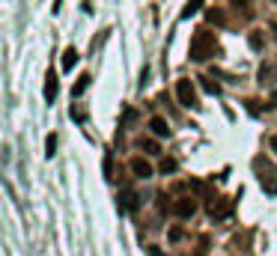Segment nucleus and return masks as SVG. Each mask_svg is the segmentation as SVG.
I'll return each instance as SVG.
<instances>
[{
  "label": "nucleus",
  "instance_id": "obj_18",
  "mask_svg": "<svg viewBox=\"0 0 277 256\" xmlns=\"http://www.w3.org/2000/svg\"><path fill=\"white\" fill-rule=\"evenodd\" d=\"M200 6H203V0H188V3H185V9H182V18H191Z\"/></svg>",
  "mask_w": 277,
  "mask_h": 256
},
{
  "label": "nucleus",
  "instance_id": "obj_27",
  "mask_svg": "<svg viewBox=\"0 0 277 256\" xmlns=\"http://www.w3.org/2000/svg\"><path fill=\"white\" fill-rule=\"evenodd\" d=\"M271 30H274V39H277V21H274V24H271Z\"/></svg>",
  "mask_w": 277,
  "mask_h": 256
},
{
  "label": "nucleus",
  "instance_id": "obj_4",
  "mask_svg": "<svg viewBox=\"0 0 277 256\" xmlns=\"http://www.w3.org/2000/svg\"><path fill=\"white\" fill-rule=\"evenodd\" d=\"M197 212V200L194 197H179V200H173V215H179V218H191Z\"/></svg>",
  "mask_w": 277,
  "mask_h": 256
},
{
  "label": "nucleus",
  "instance_id": "obj_19",
  "mask_svg": "<svg viewBox=\"0 0 277 256\" xmlns=\"http://www.w3.org/2000/svg\"><path fill=\"white\" fill-rule=\"evenodd\" d=\"M176 167H179V164H176V158H164V161H161V167H158V170L164 173V176H170V173H176Z\"/></svg>",
  "mask_w": 277,
  "mask_h": 256
},
{
  "label": "nucleus",
  "instance_id": "obj_12",
  "mask_svg": "<svg viewBox=\"0 0 277 256\" xmlns=\"http://www.w3.org/2000/svg\"><path fill=\"white\" fill-rule=\"evenodd\" d=\"M89 81H93L89 75H81V78H78V84L72 86V96H75V99H78V96H84V92L89 89Z\"/></svg>",
  "mask_w": 277,
  "mask_h": 256
},
{
  "label": "nucleus",
  "instance_id": "obj_14",
  "mask_svg": "<svg viewBox=\"0 0 277 256\" xmlns=\"http://www.w3.org/2000/svg\"><path fill=\"white\" fill-rule=\"evenodd\" d=\"M262 182V191L268 194V197H277V176H268V179H260Z\"/></svg>",
  "mask_w": 277,
  "mask_h": 256
},
{
  "label": "nucleus",
  "instance_id": "obj_2",
  "mask_svg": "<svg viewBox=\"0 0 277 256\" xmlns=\"http://www.w3.org/2000/svg\"><path fill=\"white\" fill-rule=\"evenodd\" d=\"M233 200H229V197H209V215H212V218H215V221H226V218H229V215H233Z\"/></svg>",
  "mask_w": 277,
  "mask_h": 256
},
{
  "label": "nucleus",
  "instance_id": "obj_21",
  "mask_svg": "<svg viewBox=\"0 0 277 256\" xmlns=\"http://www.w3.org/2000/svg\"><path fill=\"white\" fill-rule=\"evenodd\" d=\"M140 146H143V149H146L149 155H158V152H161V149H158V143H155V140H140Z\"/></svg>",
  "mask_w": 277,
  "mask_h": 256
},
{
  "label": "nucleus",
  "instance_id": "obj_26",
  "mask_svg": "<svg viewBox=\"0 0 277 256\" xmlns=\"http://www.w3.org/2000/svg\"><path fill=\"white\" fill-rule=\"evenodd\" d=\"M271 149H274V152H277V134L271 137Z\"/></svg>",
  "mask_w": 277,
  "mask_h": 256
},
{
  "label": "nucleus",
  "instance_id": "obj_16",
  "mask_svg": "<svg viewBox=\"0 0 277 256\" xmlns=\"http://www.w3.org/2000/svg\"><path fill=\"white\" fill-rule=\"evenodd\" d=\"M137 122V110L134 107H125V113H122V128H131Z\"/></svg>",
  "mask_w": 277,
  "mask_h": 256
},
{
  "label": "nucleus",
  "instance_id": "obj_10",
  "mask_svg": "<svg viewBox=\"0 0 277 256\" xmlns=\"http://www.w3.org/2000/svg\"><path fill=\"white\" fill-rule=\"evenodd\" d=\"M253 170L260 173V179H268V176H277L274 167H271V161L268 158H253Z\"/></svg>",
  "mask_w": 277,
  "mask_h": 256
},
{
  "label": "nucleus",
  "instance_id": "obj_5",
  "mask_svg": "<svg viewBox=\"0 0 277 256\" xmlns=\"http://www.w3.org/2000/svg\"><path fill=\"white\" fill-rule=\"evenodd\" d=\"M120 212H137L140 208V197H137V191H131V188H125L120 194Z\"/></svg>",
  "mask_w": 277,
  "mask_h": 256
},
{
  "label": "nucleus",
  "instance_id": "obj_15",
  "mask_svg": "<svg viewBox=\"0 0 277 256\" xmlns=\"http://www.w3.org/2000/svg\"><path fill=\"white\" fill-rule=\"evenodd\" d=\"M247 42H250V48H253V51H262V48H265V39H262L260 30H253V33L247 36Z\"/></svg>",
  "mask_w": 277,
  "mask_h": 256
},
{
  "label": "nucleus",
  "instance_id": "obj_7",
  "mask_svg": "<svg viewBox=\"0 0 277 256\" xmlns=\"http://www.w3.org/2000/svg\"><path fill=\"white\" fill-rule=\"evenodd\" d=\"M260 84H277V63H262L260 66Z\"/></svg>",
  "mask_w": 277,
  "mask_h": 256
},
{
  "label": "nucleus",
  "instance_id": "obj_24",
  "mask_svg": "<svg viewBox=\"0 0 277 256\" xmlns=\"http://www.w3.org/2000/svg\"><path fill=\"white\" fill-rule=\"evenodd\" d=\"M233 6H239V9H244V12H250V0H229Z\"/></svg>",
  "mask_w": 277,
  "mask_h": 256
},
{
  "label": "nucleus",
  "instance_id": "obj_28",
  "mask_svg": "<svg viewBox=\"0 0 277 256\" xmlns=\"http://www.w3.org/2000/svg\"><path fill=\"white\" fill-rule=\"evenodd\" d=\"M274 3H277V0H274Z\"/></svg>",
  "mask_w": 277,
  "mask_h": 256
},
{
  "label": "nucleus",
  "instance_id": "obj_25",
  "mask_svg": "<svg viewBox=\"0 0 277 256\" xmlns=\"http://www.w3.org/2000/svg\"><path fill=\"white\" fill-rule=\"evenodd\" d=\"M146 253H149V256H164L161 250H158V247H146Z\"/></svg>",
  "mask_w": 277,
  "mask_h": 256
},
{
  "label": "nucleus",
  "instance_id": "obj_9",
  "mask_svg": "<svg viewBox=\"0 0 277 256\" xmlns=\"http://www.w3.org/2000/svg\"><path fill=\"white\" fill-rule=\"evenodd\" d=\"M57 89H60V84H57V72H48V75H45V99H48V104L57 99Z\"/></svg>",
  "mask_w": 277,
  "mask_h": 256
},
{
  "label": "nucleus",
  "instance_id": "obj_6",
  "mask_svg": "<svg viewBox=\"0 0 277 256\" xmlns=\"http://www.w3.org/2000/svg\"><path fill=\"white\" fill-rule=\"evenodd\" d=\"M128 167H131V173H134L137 179H152V173H155V170H152V164H149L146 158H131Z\"/></svg>",
  "mask_w": 277,
  "mask_h": 256
},
{
  "label": "nucleus",
  "instance_id": "obj_20",
  "mask_svg": "<svg viewBox=\"0 0 277 256\" xmlns=\"http://www.w3.org/2000/svg\"><path fill=\"white\" fill-rule=\"evenodd\" d=\"M45 155H48V158L57 155V134H48V140H45Z\"/></svg>",
  "mask_w": 277,
  "mask_h": 256
},
{
  "label": "nucleus",
  "instance_id": "obj_13",
  "mask_svg": "<svg viewBox=\"0 0 277 256\" xmlns=\"http://www.w3.org/2000/svg\"><path fill=\"white\" fill-rule=\"evenodd\" d=\"M197 81H200V86L206 89L209 96H221V84L218 81H212V78H197Z\"/></svg>",
  "mask_w": 277,
  "mask_h": 256
},
{
  "label": "nucleus",
  "instance_id": "obj_3",
  "mask_svg": "<svg viewBox=\"0 0 277 256\" xmlns=\"http://www.w3.org/2000/svg\"><path fill=\"white\" fill-rule=\"evenodd\" d=\"M176 96H179V102L185 104V107H200V102H197V86H194L191 78L176 81Z\"/></svg>",
  "mask_w": 277,
  "mask_h": 256
},
{
  "label": "nucleus",
  "instance_id": "obj_1",
  "mask_svg": "<svg viewBox=\"0 0 277 256\" xmlns=\"http://www.w3.org/2000/svg\"><path fill=\"white\" fill-rule=\"evenodd\" d=\"M218 54V42H215V33L209 30H197L194 39H191V48H188V57L194 63H206Z\"/></svg>",
  "mask_w": 277,
  "mask_h": 256
},
{
  "label": "nucleus",
  "instance_id": "obj_8",
  "mask_svg": "<svg viewBox=\"0 0 277 256\" xmlns=\"http://www.w3.org/2000/svg\"><path fill=\"white\" fill-rule=\"evenodd\" d=\"M149 128H152L155 137H170V122L164 120V117H152V120H149Z\"/></svg>",
  "mask_w": 277,
  "mask_h": 256
},
{
  "label": "nucleus",
  "instance_id": "obj_23",
  "mask_svg": "<svg viewBox=\"0 0 277 256\" xmlns=\"http://www.w3.org/2000/svg\"><path fill=\"white\" fill-rule=\"evenodd\" d=\"M182 236H185L182 226H173V229H170V241H182Z\"/></svg>",
  "mask_w": 277,
  "mask_h": 256
},
{
  "label": "nucleus",
  "instance_id": "obj_11",
  "mask_svg": "<svg viewBox=\"0 0 277 256\" xmlns=\"http://www.w3.org/2000/svg\"><path fill=\"white\" fill-rule=\"evenodd\" d=\"M78 60H81V54L75 51V48H66V51H63V68H66V72H72V68L78 66Z\"/></svg>",
  "mask_w": 277,
  "mask_h": 256
},
{
  "label": "nucleus",
  "instance_id": "obj_17",
  "mask_svg": "<svg viewBox=\"0 0 277 256\" xmlns=\"http://www.w3.org/2000/svg\"><path fill=\"white\" fill-rule=\"evenodd\" d=\"M206 18H209V24H226V18L221 9H206Z\"/></svg>",
  "mask_w": 277,
  "mask_h": 256
},
{
  "label": "nucleus",
  "instance_id": "obj_22",
  "mask_svg": "<svg viewBox=\"0 0 277 256\" xmlns=\"http://www.w3.org/2000/svg\"><path fill=\"white\" fill-rule=\"evenodd\" d=\"M104 176H107V179H113V158H110V152L104 155Z\"/></svg>",
  "mask_w": 277,
  "mask_h": 256
}]
</instances>
